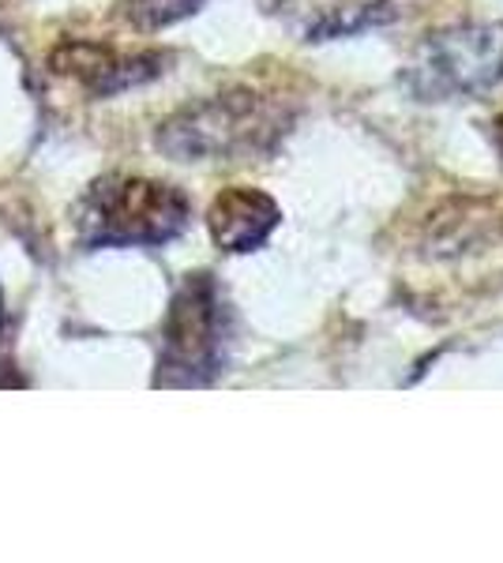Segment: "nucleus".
<instances>
[{
	"label": "nucleus",
	"mask_w": 503,
	"mask_h": 563,
	"mask_svg": "<svg viewBox=\"0 0 503 563\" xmlns=\"http://www.w3.org/2000/svg\"><path fill=\"white\" fill-rule=\"evenodd\" d=\"M402 84L420 102H455L500 90L503 23H455L425 34L402 65Z\"/></svg>",
	"instance_id": "f03ea898"
},
{
	"label": "nucleus",
	"mask_w": 503,
	"mask_h": 563,
	"mask_svg": "<svg viewBox=\"0 0 503 563\" xmlns=\"http://www.w3.org/2000/svg\"><path fill=\"white\" fill-rule=\"evenodd\" d=\"M286 124L289 117L278 102L237 90L177 113L162 129L158 143L185 162H241L271 151Z\"/></svg>",
	"instance_id": "f257e3e1"
},
{
	"label": "nucleus",
	"mask_w": 503,
	"mask_h": 563,
	"mask_svg": "<svg viewBox=\"0 0 503 563\" xmlns=\"http://www.w3.org/2000/svg\"><path fill=\"white\" fill-rule=\"evenodd\" d=\"M199 0H135L132 4V15L140 20L143 26H162L170 20H177V15L192 12Z\"/></svg>",
	"instance_id": "423d86ee"
},
{
	"label": "nucleus",
	"mask_w": 503,
	"mask_h": 563,
	"mask_svg": "<svg viewBox=\"0 0 503 563\" xmlns=\"http://www.w3.org/2000/svg\"><path fill=\"white\" fill-rule=\"evenodd\" d=\"M188 222V203L158 180H117L90 199V238L109 244H162Z\"/></svg>",
	"instance_id": "7ed1b4c3"
},
{
	"label": "nucleus",
	"mask_w": 503,
	"mask_h": 563,
	"mask_svg": "<svg viewBox=\"0 0 503 563\" xmlns=\"http://www.w3.org/2000/svg\"><path fill=\"white\" fill-rule=\"evenodd\" d=\"M282 222V211L271 196L255 192V188H230L215 199L210 207V233H215L218 249L226 252H252L274 233Z\"/></svg>",
	"instance_id": "39448f33"
},
{
	"label": "nucleus",
	"mask_w": 503,
	"mask_h": 563,
	"mask_svg": "<svg viewBox=\"0 0 503 563\" xmlns=\"http://www.w3.org/2000/svg\"><path fill=\"white\" fill-rule=\"evenodd\" d=\"M391 0H278V20L300 42H335L380 26Z\"/></svg>",
	"instance_id": "20e7f679"
}]
</instances>
